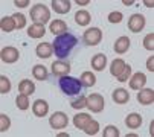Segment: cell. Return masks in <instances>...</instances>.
Masks as SVG:
<instances>
[{
    "label": "cell",
    "mask_w": 154,
    "mask_h": 137,
    "mask_svg": "<svg viewBox=\"0 0 154 137\" xmlns=\"http://www.w3.org/2000/svg\"><path fill=\"white\" fill-rule=\"evenodd\" d=\"M98 129H99V123L96 122V120H89L85 123V126H84V132L87 134V135H95L96 132H98Z\"/></svg>",
    "instance_id": "cell-28"
},
{
    "label": "cell",
    "mask_w": 154,
    "mask_h": 137,
    "mask_svg": "<svg viewBox=\"0 0 154 137\" xmlns=\"http://www.w3.org/2000/svg\"><path fill=\"white\" fill-rule=\"evenodd\" d=\"M51 67H52V73L58 78L67 76L70 72V62L69 61H55V62H52Z\"/></svg>",
    "instance_id": "cell-8"
},
{
    "label": "cell",
    "mask_w": 154,
    "mask_h": 137,
    "mask_svg": "<svg viewBox=\"0 0 154 137\" xmlns=\"http://www.w3.org/2000/svg\"><path fill=\"white\" fill-rule=\"evenodd\" d=\"M90 120V116L89 114H85V113H79V114H76V116L73 117V125L78 128V129H84V126H85V123Z\"/></svg>",
    "instance_id": "cell-25"
},
{
    "label": "cell",
    "mask_w": 154,
    "mask_h": 137,
    "mask_svg": "<svg viewBox=\"0 0 154 137\" xmlns=\"http://www.w3.org/2000/svg\"><path fill=\"white\" fill-rule=\"evenodd\" d=\"M15 105H17V108H20V110H28V108H29V98H28V95L20 93V95L17 96V99H15Z\"/></svg>",
    "instance_id": "cell-29"
},
{
    "label": "cell",
    "mask_w": 154,
    "mask_h": 137,
    "mask_svg": "<svg viewBox=\"0 0 154 137\" xmlns=\"http://www.w3.org/2000/svg\"><path fill=\"white\" fill-rule=\"evenodd\" d=\"M152 43H154V34L151 32V34H148V35L143 38V46H145L146 50H151V52L154 50V44H152Z\"/></svg>",
    "instance_id": "cell-35"
},
{
    "label": "cell",
    "mask_w": 154,
    "mask_h": 137,
    "mask_svg": "<svg viewBox=\"0 0 154 137\" xmlns=\"http://www.w3.org/2000/svg\"><path fill=\"white\" fill-rule=\"evenodd\" d=\"M130 75H131V67L127 64V65H125V68L122 70V73L118 76V81H119V82H125V81L130 78Z\"/></svg>",
    "instance_id": "cell-37"
},
{
    "label": "cell",
    "mask_w": 154,
    "mask_h": 137,
    "mask_svg": "<svg viewBox=\"0 0 154 137\" xmlns=\"http://www.w3.org/2000/svg\"><path fill=\"white\" fill-rule=\"evenodd\" d=\"M70 2L69 0H52V8L58 14H67L70 11Z\"/></svg>",
    "instance_id": "cell-14"
},
{
    "label": "cell",
    "mask_w": 154,
    "mask_h": 137,
    "mask_svg": "<svg viewBox=\"0 0 154 137\" xmlns=\"http://www.w3.org/2000/svg\"><path fill=\"white\" fill-rule=\"evenodd\" d=\"M137 101L142 105H151L154 102V90L152 88H143L137 93Z\"/></svg>",
    "instance_id": "cell-11"
},
{
    "label": "cell",
    "mask_w": 154,
    "mask_h": 137,
    "mask_svg": "<svg viewBox=\"0 0 154 137\" xmlns=\"http://www.w3.org/2000/svg\"><path fill=\"white\" fill-rule=\"evenodd\" d=\"M145 84H146V76L140 72L134 73L130 79V88H133V90H140L145 87Z\"/></svg>",
    "instance_id": "cell-12"
},
{
    "label": "cell",
    "mask_w": 154,
    "mask_h": 137,
    "mask_svg": "<svg viewBox=\"0 0 154 137\" xmlns=\"http://www.w3.org/2000/svg\"><path fill=\"white\" fill-rule=\"evenodd\" d=\"M45 34H46L45 25H37V23H34V25L29 26V29H28V35L31 38H41Z\"/></svg>",
    "instance_id": "cell-21"
},
{
    "label": "cell",
    "mask_w": 154,
    "mask_h": 137,
    "mask_svg": "<svg viewBox=\"0 0 154 137\" xmlns=\"http://www.w3.org/2000/svg\"><path fill=\"white\" fill-rule=\"evenodd\" d=\"M49 29L55 35H63V34H66V31H67V25H66V21H63V20H54L51 23Z\"/></svg>",
    "instance_id": "cell-19"
},
{
    "label": "cell",
    "mask_w": 154,
    "mask_h": 137,
    "mask_svg": "<svg viewBox=\"0 0 154 137\" xmlns=\"http://www.w3.org/2000/svg\"><path fill=\"white\" fill-rule=\"evenodd\" d=\"M79 6H87V5H89V2H87V0H78V2H76Z\"/></svg>",
    "instance_id": "cell-40"
},
{
    "label": "cell",
    "mask_w": 154,
    "mask_h": 137,
    "mask_svg": "<svg viewBox=\"0 0 154 137\" xmlns=\"http://www.w3.org/2000/svg\"><path fill=\"white\" fill-rule=\"evenodd\" d=\"M90 20H92V17H90V12L89 11L81 9V11H78L75 14V21L78 23L79 26H87L90 23Z\"/></svg>",
    "instance_id": "cell-22"
},
{
    "label": "cell",
    "mask_w": 154,
    "mask_h": 137,
    "mask_svg": "<svg viewBox=\"0 0 154 137\" xmlns=\"http://www.w3.org/2000/svg\"><path fill=\"white\" fill-rule=\"evenodd\" d=\"M31 18L37 23V25H45V23H48L51 20V11L45 5L38 3L31 9Z\"/></svg>",
    "instance_id": "cell-3"
},
{
    "label": "cell",
    "mask_w": 154,
    "mask_h": 137,
    "mask_svg": "<svg viewBox=\"0 0 154 137\" xmlns=\"http://www.w3.org/2000/svg\"><path fill=\"white\" fill-rule=\"evenodd\" d=\"M32 111L37 117H45L46 114L49 113V105L46 101H43V99H37L32 105Z\"/></svg>",
    "instance_id": "cell-10"
},
{
    "label": "cell",
    "mask_w": 154,
    "mask_h": 137,
    "mask_svg": "<svg viewBox=\"0 0 154 137\" xmlns=\"http://www.w3.org/2000/svg\"><path fill=\"white\" fill-rule=\"evenodd\" d=\"M146 68H148L151 73L154 72V56H149V58H148V61H146Z\"/></svg>",
    "instance_id": "cell-39"
},
{
    "label": "cell",
    "mask_w": 154,
    "mask_h": 137,
    "mask_svg": "<svg viewBox=\"0 0 154 137\" xmlns=\"http://www.w3.org/2000/svg\"><path fill=\"white\" fill-rule=\"evenodd\" d=\"M9 126H11V120H9V117L6 116V114H0V131L5 132V131L9 129Z\"/></svg>",
    "instance_id": "cell-33"
},
{
    "label": "cell",
    "mask_w": 154,
    "mask_h": 137,
    "mask_svg": "<svg viewBox=\"0 0 154 137\" xmlns=\"http://www.w3.org/2000/svg\"><path fill=\"white\" fill-rule=\"evenodd\" d=\"M12 18H14V21H15V28H17V29H21V28L26 26V17L21 14V12H15V14L12 15Z\"/></svg>",
    "instance_id": "cell-32"
},
{
    "label": "cell",
    "mask_w": 154,
    "mask_h": 137,
    "mask_svg": "<svg viewBox=\"0 0 154 137\" xmlns=\"http://www.w3.org/2000/svg\"><path fill=\"white\" fill-rule=\"evenodd\" d=\"M14 5L17 8H26V6H29V0H15Z\"/></svg>",
    "instance_id": "cell-38"
},
{
    "label": "cell",
    "mask_w": 154,
    "mask_h": 137,
    "mask_svg": "<svg viewBox=\"0 0 154 137\" xmlns=\"http://www.w3.org/2000/svg\"><path fill=\"white\" fill-rule=\"evenodd\" d=\"M128 28H130L131 32L139 34L145 28V17L142 14H133L128 20Z\"/></svg>",
    "instance_id": "cell-7"
},
{
    "label": "cell",
    "mask_w": 154,
    "mask_h": 137,
    "mask_svg": "<svg viewBox=\"0 0 154 137\" xmlns=\"http://www.w3.org/2000/svg\"><path fill=\"white\" fill-rule=\"evenodd\" d=\"M125 125H127L128 128H131V129L139 128V126L142 125V116H140V114H137V113L128 114L127 119H125Z\"/></svg>",
    "instance_id": "cell-17"
},
{
    "label": "cell",
    "mask_w": 154,
    "mask_h": 137,
    "mask_svg": "<svg viewBox=\"0 0 154 137\" xmlns=\"http://www.w3.org/2000/svg\"><path fill=\"white\" fill-rule=\"evenodd\" d=\"M79 81H81L82 87H93L95 82H96V78H95V75L92 72H84L81 75V79Z\"/></svg>",
    "instance_id": "cell-27"
},
{
    "label": "cell",
    "mask_w": 154,
    "mask_h": 137,
    "mask_svg": "<svg viewBox=\"0 0 154 137\" xmlns=\"http://www.w3.org/2000/svg\"><path fill=\"white\" fill-rule=\"evenodd\" d=\"M18 56H20L18 50H17L15 47H11V46H8V47H3L2 52H0V58H2V61L6 62V64L15 62V61L18 59Z\"/></svg>",
    "instance_id": "cell-9"
},
{
    "label": "cell",
    "mask_w": 154,
    "mask_h": 137,
    "mask_svg": "<svg viewBox=\"0 0 154 137\" xmlns=\"http://www.w3.org/2000/svg\"><path fill=\"white\" fill-rule=\"evenodd\" d=\"M58 85H60V88H61L63 93L69 95V96H73V95L81 93V87H82L81 81H78L76 78H70V76H63V78H60Z\"/></svg>",
    "instance_id": "cell-2"
},
{
    "label": "cell",
    "mask_w": 154,
    "mask_h": 137,
    "mask_svg": "<svg viewBox=\"0 0 154 137\" xmlns=\"http://www.w3.org/2000/svg\"><path fill=\"white\" fill-rule=\"evenodd\" d=\"M32 75H34V78L35 79H38V81H45V79H48V68L45 67V65H41V64H37V65H34V68H32Z\"/></svg>",
    "instance_id": "cell-24"
},
{
    "label": "cell",
    "mask_w": 154,
    "mask_h": 137,
    "mask_svg": "<svg viewBox=\"0 0 154 137\" xmlns=\"http://www.w3.org/2000/svg\"><path fill=\"white\" fill-rule=\"evenodd\" d=\"M9 90H11V81L5 75H2L0 76V93L6 95V93H9Z\"/></svg>",
    "instance_id": "cell-30"
},
{
    "label": "cell",
    "mask_w": 154,
    "mask_h": 137,
    "mask_svg": "<svg viewBox=\"0 0 154 137\" xmlns=\"http://www.w3.org/2000/svg\"><path fill=\"white\" fill-rule=\"evenodd\" d=\"M125 6H131V5H133L134 2H133V0H124V2H122Z\"/></svg>",
    "instance_id": "cell-41"
},
{
    "label": "cell",
    "mask_w": 154,
    "mask_h": 137,
    "mask_svg": "<svg viewBox=\"0 0 154 137\" xmlns=\"http://www.w3.org/2000/svg\"><path fill=\"white\" fill-rule=\"evenodd\" d=\"M112 98L116 104H127L130 101V95L125 88H116L112 93Z\"/></svg>",
    "instance_id": "cell-16"
},
{
    "label": "cell",
    "mask_w": 154,
    "mask_h": 137,
    "mask_svg": "<svg viewBox=\"0 0 154 137\" xmlns=\"http://www.w3.org/2000/svg\"><path fill=\"white\" fill-rule=\"evenodd\" d=\"M82 40L87 46H98L102 40V31L98 29V28H90L84 32Z\"/></svg>",
    "instance_id": "cell-4"
},
{
    "label": "cell",
    "mask_w": 154,
    "mask_h": 137,
    "mask_svg": "<svg viewBox=\"0 0 154 137\" xmlns=\"http://www.w3.org/2000/svg\"><path fill=\"white\" fill-rule=\"evenodd\" d=\"M70 107L75 108V110H81V108L87 107V98L82 96V95H79L78 99H73V101L70 102Z\"/></svg>",
    "instance_id": "cell-31"
},
{
    "label": "cell",
    "mask_w": 154,
    "mask_h": 137,
    "mask_svg": "<svg viewBox=\"0 0 154 137\" xmlns=\"http://www.w3.org/2000/svg\"><path fill=\"white\" fill-rule=\"evenodd\" d=\"M107 65V56L104 53H96L93 58H92V67L98 72H102Z\"/></svg>",
    "instance_id": "cell-18"
},
{
    "label": "cell",
    "mask_w": 154,
    "mask_h": 137,
    "mask_svg": "<svg viewBox=\"0 0 154 137\" xmlns=\"http://www.w3.org/2000/svg\"><path fill=\"white\" fill-rule=\"evenodd\" d=\"M87 108L93 113H101L104 110V98L99 93H93L87 98Z\"/></svg>",
    "instance_id": "cell-6"
},
{
    "label": "cell",
    "mask_w": 154,
    "mask_h": 137,
    "mask_svg": "<svg viewBox=\"0 0 154 137\" xmlns=\"http://www.w3.org/2000/svg\"><path fill=\"white\" fill-rule=\"evenodd\" d=\"M143 3H145L146 6H149V8H152V6H154V3H152V2H149V0H145Z\"/></svg>",
    "instance_id": "cell-42"
},
{
    "label": "cell",
    "mask_w": 154,
    "mask_h": 137,
    "mask_svg": "<svg viewBox=\"0 0 154 137\" xmlns=\"http://www.w3.org/2000/svg\"><path fill=\"white\" fill-rule=\"evenodd\" d=\"M52 52H54V46L51 43H41V44L37 46V49H35V53L40 58H49L52 55Z\"/></svg>",
    "instance_id": "cell-13"
},
{
    "label": "cell",
    "mask_w": 154,
    "mask_h": 137,
    "mask_svg": "<svg viewBox=\"0 0 154 137\" xmlns=\"http://www.w3.org/2000/svg\"><path fill=\"white\" fill-rule=\"evenodd\" d=\"M104 137H119V129L115 125H108L104 129Z\"/></svg>",
    "instance_id": "cell-34"
},
{
    "label": "cell",
    "mask_w": 154,
    "mask_h": 137,
    "mask_svg": "<svg viewBox=\"0 0 154 137\" xmlns=\"http://www.w3.org/2000/svg\"><path fill=\"white\" fill-rule=\"evenodd\" d=\"M130 49V38L128 37H119L115 41V52L116 53H125Z\"/></svg>",
    "instance_id": "cell-15"
},
{
    "label": "cell",
    "mask_w": 154,
    "mask_h": 137,
    "mask_svg": "<svg viewBox=\"0 0 154 137\" xmlns=\"http://www.w3.org/2000/svg\"><path fill=\"white\" fill-rule=\"evenodd\" d=\"M0 28H2L3 32H11L15 29V21L12 17H3L0 20Z\"/></svg>",
    "instance_id": "cell-26"
},
{
    "label": "cell",
    "mask_w": 154,
    "mask_h": 137,
    "mask_svg": "<svg viewBox=\"0 0 154 137\" xmlns=\"http://www.w3.org/2000/svg\"><path fill=\"white\" fill-rule=\"evenodd\" d=\"M49 123H51V126L54 129H63V128L67 126L69 119H67V116H66V113L57 111V113H54L52 116L49 117Z\"/></svg>",
    "instance_id": "cell-5"
},
{
    "label": "cell",
    "mask_w": 154,
    "mask_h": 137,
    "mask_svg": "<svg viewBox=\"0 0 154 137\" xmlns=\"http://www.w3.org/2000/svg\"><path fill=\"white\" fill-rule=\"evenodd\" d=\"M78 44V38L72 34H63V35H58L55 40H54V53L60 58V59H64L66 56H69V53L72 52V49Z\"/></svg>",
    "instance_id": "cell-1"
},
{
    "label": "cell",
    "mask_w": 154,
    "mask_h": 137,
    "mask_svg": "<svg viewBox=\"0 0 154 137\" xmlns=\"http://www.w3.org/2000/svg\"><path fill=\"white\" fill-rule=\"evenodd\" d=\"M125 61L124 59H121V58H118V59H115L113 62H112V65H110V73H112L113 76H119L121 73H122V70L125 68Z\"/></svg>",
    "instance_id": "cell-23"
},
{
    "label": "cell",
    "mask_w": 154,
    "mask_h": 137,
    "mask_svg": "<svg viewBox=\"0 0 154 137\" xmlns=\"http://www.w3.org/2000/svg\"><path fill=\"white\" fill-rule=\"evenodd\" d=\"M18 91L23 93V95L31 96L35 91V84L32 81H29V79H23V81H20V84H18Z\"/></svg>",
    "instance_id": "cell-20"
},
{
    "label": "cell",
    "mask_w": 154,
    "mask_h": 137,
    "mask_svg": "<svg viewBox=\"0 0 154 137\" xmlns=\"http://www.w3.org/2000/svg\"><path fill=\"white\" fill-rule=\"evenodd\" d=\"M122 18H124L122 12H118V11L110 12V14H108V21H110V23H121V21H122Z\"/></svg>",
    "instance_id": "cell-36"
}]
</instances>
